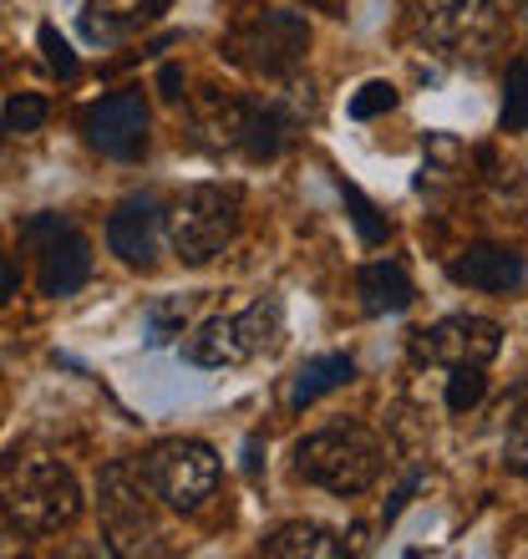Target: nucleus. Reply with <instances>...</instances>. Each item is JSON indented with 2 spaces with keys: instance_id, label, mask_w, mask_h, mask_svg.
I'll use <instances>...</instances> for the list:
<instances>
[{
  "instance_id": "obj_1",
  "label": "nucleus",
  "mask_w": 528,
  "mask_h": 559,
  "mask_svg": "<svg viewBox=\"0 0 528 559\" xmlns=\"http://www.w3.org/2000/svg\"><path fill=\"white\" fill-rule=\"evenodd\" d=\"M0 514L15 534H57L82 514V488L61 457L11 448L0 457Z\"/></svg>"
},
{
  "instance_id": "obj_2",
  "label": "nucleus",
  "mask_w": 528,
  "mask_h": 559,
  "mask_svg": "<svg viewBox=\"0 0 528 559\" xmlns=\"http://www.w3.org/2000/svg\"><path fill=\"white\" fill-rule=\"evenodd\" d=\"M295 473L315 488H331V493H367L382 473V442L371 438L367 427L356 423H336V427H321L300 438L295 448Z\"/></svg>"
},
{
  "instance_id": "obj_3",
  "label": "nucleus",
  "mask_w": 528,
  "mask_h": 559,
  "mask_svg": "<svg viewBox=\"0 0 528 559\" xmlns=\"http://www.w3.org/2000/svg\"><path fill=\"white\" fill-rule=\"evenodd\" d=\"M239 229V193L219 183H199L168 214V245L183 265H208Z\"/></svg>"
},
{
  "instance_id": "obj_4",
  "label": "nucleus",
  "mask_w": 528,
  "mask_h": 559,
  "mask_svg": "<svg viewBox=\"0 0 528 559\" xmlns=\"http://www.w3.org/2000/svg\"><path fill=\"white\" fill-rule=\"evenodd\" d=\"M279 321H285L279 300L275 295H264V300L244 306L239 316H214V321H204L189 336L183 356H189L193 367H239V361H250V356H260V352L275 346Z\"/></svg>"
},
{
  "instance_id": "obj_5",
  "label": "nucleus",
  "mask_w": 528,
  "mask_h": 559,
  "mask_svg": "<svg viewBox=\"0 0 528 559\" xmlns=\"http://www.w3.org/2000/svg\"><path fill=\"white\" fill-rule=\"evenodd\" d=\"M143 478L168 509L193 514V509H204V503L214 499V488H219V457H214L208 442L173 438V442H158V448L143 457Z\"/></svg>"
},
{
  "instance_id": "obj_6",
  "label": "nucleus",
  "mask_w": 528,
  "mask_h": 559,
  "mask_svg": "<svg viewBox=\"0 0 528 559\" xmlns=\"http://www.w3.org/2000/svg\"><path fill=\"white\" fill-rule=\"evenodd\" d=\"M97 509H103V534L118 555H143L158 539V519L147 499L143 468L137 463H112L97 484Z\"/></svg>"
},
{
  "instance_id": "obj_7",
  "label": "nucleus",
  "mask_w": 528,
  "mask_h": 559,
  "mask_svg": "<svg viewBox=\"0 0 528 559\" xmlns=\"http://www.w3.org/2000/svg\"><path fill=\"white\" fill-rule=\"evenodd\" d=\"M21 235H26V245L36 250V260H41V270H36L41 295L61 300V295H72V290H82V285H87V275H92V245L82 239V229H76L72 219H61V214H36Z\"/></svg>"
},
{
  "instance_id": "obj_8",
  "label": "nucleus",
  "mask_w": 528,
  "mask_h": 559,
  "mask_svg": "<svg viewBox=\"0 0 528 559\" xmlns=\"http://www.w3.org/2000/svg\"><path fill=\"white\" fill-rule=\"evenodd\" d=\"M305 46H310L305 15L260 11L250 26L235 36V61L239 67H250V72H260V76H285L305 61Z\"/></svg>"
},
{
  "instance_id": "obj_9",
  "label": "nucleus",
  "mask_w": 528,
  "mask_h": 559,
  "mask_svg": "<svg viewBox=\"0 0 528 559\" xmlns=\"http://www.w3.org/2000/svg\"><path fill=\"white\" fill-rule=\"evenodd\" d=\"M411 26L432 46H453L457 57H483V46L493 41V0H407Z\"/></svg>"
},
{
  "instance_id": "obj_10",
  "label": "nucleus",
  "mask_w": 528,
  "mask_h": 559,
  "mask_svg": "<svg viewBox=\"0 0 528 559\" xmlns=\"http://www.w3.org/2000/svg\"><path fill=\"white\" fill-rule=\"evenodd\" d=\"M503 352V331L483 316H447L432 331H417V356L442 367H483Z\"/></svg>"
},
{
  "instance_id": "obj_11",
  "label": "nucleus",
  "mask_w": 528,
  "mask_h": 559,
  "mask_svg": "<svg viewBox=\"0 0 528 559\" xmlns=\"http://www.w3.org/2000/svg\"><path fill=\"white\" fill-rule=\"evenodd\" d=\"M82 133L107 158H137L147 143V103L143 92H112L82 112Z\"/></svg>"
},
{
  "instance_id": "obj_12",
  "label": "nucleus",
  "mask_w": 528,
  "mask_h": 559,
  "mask_svg": "<svg viewBox=\"0 0 528 559\" xmlns=\"http://www.w3.org/2000/svg\"><path fill=\"white\" fill-rule=\"evenodd\" d=\"M163 214L158 199L153 193H132V199H122L118 209H112V219H107V245H112V254L118 260H128V265H153V254H158V229H163Z\"/></svg>"
},
{
  "instance_id": "obj_13",
  "label": "nucleus",
  "mask_w": 528,
  "mask_h": 559,
  "mask_svg": "<svg viewBox=\"0 0 528 559\" xmlns=\"http://www.w3.org/2000/svg\"><path fill=\"white\" fill-rule=\"evenodd\" d=\"M447 275H453L457 285H468V290L514 295L528 270H524V260H518L514 250H503V245H472V250H463L453 265H447Z\"/></svg>"
},
{
  "instance_id": "obj_14",
  "label": "nucleus",
  "mask_w": 528,
  "mask_h": 559,
  "mask_svg": "<svg viewBox=\"0 0 528 559\" xmlns=\"http://www.w3.org/2000/svg\"><path fill=\"white\" fill-rule=\"evenodd\" d=\"M356 295H361L367 316H396L411 306V275L396 260H376V265H361Z\"/></svg>"
},
{
  "instance_id": "obj_15",
  "label": "nucleus",
  "mask_w": 528,
  "mask_h": 559,
  "mask_svg": "<svg viewBox=\"0 0 528 559\" xmlns=\"http://www.w3.org/2000/svg\"><path fill=\"white\" fill-rule=\"evenodd\" d=\"M168 0H87V11H82V31H87L92 41H118L122 31L143 26L147 15H158Z\"/></svg>"
},
{
  "instance_id": "obj_16",
  "label": "nucleus",
  "mask_w": 528,
  "mask_h": 559,
  "mask_svg": "<svg viewBox=\"0 0 528 559\" xmlns=\"http://www.w3.org/2000/svg\"><path fill=\"white\" fill-rule=\"evenodd\" d=\"M356 377V361L351 356H340V352H331V356H310L305 367L290 377V407L300 413V407H310V402H321L325 392H336V386H346Z\"/></svg>"
},
{
  "instance_id": "obj_17",
  "label": "nucleus",
  "mask_w": 528,
  "mask_h": 559,
  "mask_svg": "<svg viewBox=\"0 0 528 559\" xmlns=\"http://www.w3.org/2000/svg\"><path fill=\"white\" fill-rule=\"evenodd\" d=\"M340 534L325 530V524H285V530H275L269 539H264V555L275 559H290V555H310V559H331L340 555Z\"/></svg>"
},
{
  "instance_id": "obj_18",
  "label": "nucleus",
  "mask_w": 528,
  "mask_h": 559,
  "mask_svg": "<svg viewBox=\"0 0 528 559\" xmlns=\"http://www.w3.org/2000/svg\"><path fill=\"white\" fill-rule=\"evenodd\" d=\"M503 133H524L528 128V61H514L503 76Z\"/></svg>"
},
{
  "instance_id": "obj_19",
  "label": "nucleus",
  "mask_w": 528,
  "mask_h": 559,
  "mask_svg": "<svg viewBox=\"0 0 528 559\" xmlns=\"http://www.w3.org/2000/svg\"><path fill=\"white\" fill-rule=\"evenodd\" d=\"M46 112H51V103L41 92H15L5 103V112H0V122H5V133H36L46 122Z\"/></svg>"
},
{
  "instance_id": "obj_20",
  "label": "nucleus",
  "mask_w": 528,
  "mask_h": 559,
  "mask_svg": "<svg viewBox=\"0 0 528 559\" xmlns=\"http://www.w3.org/2000/svg\"><path fill=\"white\" fill-rule=\"evenodd\" d=\"M483 392H488L483 367H453V377H447V413H472L483 402Z\"/></svg>"
},
{
  "instance_id": "obj_21",
  "label": "nucleus",
  "mask_w": 528,
  "mask_h": 559,
  "mask_svg": "<svg viewBox=\"0 0 528 559\" xmlns=\"http://www.w3.org/2000/svg\"><path fill=\"white\" fill-rule=\"evenodd\" d=\"M340 193H346V204H351V219H356V235H361V245H382V239H386V219L376 214V204H371V199L356 189V183H340Z\"/></svg>"
},
{
  "instance_id": "obj_22",
  "label": "nucleus",
  "mask_w": 528,
  "mask_h": 559,
  "mask_svg": "<svg viewBox=\"0 0 528 559\" xmlns=\"http://www.w3.org/2000/svg\"><path fill=\"white\" fill-rule=\"evenodd\" d=\"M396 107V87L392 82H367V87L351 97V118L356 122H371V118H382V112H392Z\"/></svg>"
},
{
  "instance_id": "obj_23",
  "label": "nucleus",
  "mask_w": 528,
  "mask_h": 559,
  "mask_svg": "<svg viewBox=\"0 0 528 559\" xmlns=\"http://www.w3.org/2000/svg\"><path fill=\"white\" fill-rule=\"evenodd\" d=\"M503 457H508V468L528 473V397H524V407H518L514 427H508V442H503Z\"/></svg>"
},
{
  "instance_id": "obj_24",
  "label": "nucleus",
  "mask_w": 528,
  "mask_h": 559,
  "mask_svg": "<svg viewBox=\"0 0 528 559\" xmlns=\"http://www.w3.org/2000/svg\"><path fill=\"white\" fill-rule=\"evenodd\" d=\"M41 51H46V67L57 76H76V57H72V46L57 36V26H41Z\"/></svg>"
},
{
  "instance_id": "obj_25",
  "label": "nucleus",
  "mask_w": 528,
  "mask_h": 559,
  "mask_svg": "<svg viewBox=\"0 0 528 559\" xmlns=\"http://www.w3.org/2000/svg\"><path fill=\"white\" fill-rule=\"evenodd\" d=\"M158 87H163V97H168V103H178V97H183V72H178V67H163Z\"/></svg>"
},
{
  "instance_id": "obj_26",
  "label": "nucleus",
  "mask_w": 528,
  "mask_h": 559,
  "mask_svg": "<svg viewBox=\"0 0 528 559\" xmlns=\"http://www.w3.org/2000/svg\"><path fill=\"white\" fill-rule=\"evenodd\" d=\"M11 295H15V265L5 260V254H0V306H5Z\"/></svg>"
},
{
  "instance_id": "obj_27",
  "label": "nucleus",
  "mask_w": 528,
  "mask_h": 559,
  "mask_svg": "<svg viewBox=\"0 0 528 559\" xmlns=\"http://www.w3.org/2000/svg\"><path fill=\"white\" fill-rule=\"evenodd\" d=\"M518 15H524V31H528V0H518Z\"/></svg>"
}]
</instances>
